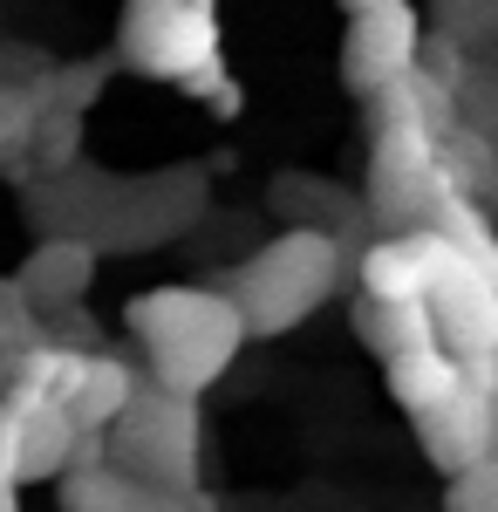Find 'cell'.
I'll list each match as a JSON object with an SVG mask.
<instances>
[{
  "mask_svg": "<svg viewBox=\"0 0 498 512\" xmlns=\"http://www.w3.org/2000/svg\"><path fill=\"white\" fill-rule=\"evenodd\" d=\"M355 335H362V349H376L383 362H396V355L437 342V315H430V301H369V294H362Z\"/></svg>",
  "mask_w": 498,
  "mask_h": 512,
  "instance_id": "cell-14",
  "label": "cell"
},
{
  "mask_svg": "<svg viewBox=\"0 0 498 512\" xmlns=\"http://www.w3.org/2000/svg\"><path fill=\"white\" fill-rule=\"evenodd\" d=\"M342 287V246L335 233H314V226H294L273 246H260L239 280H232V301L253 335H294L328 294Z\"/></svg>",
  "mask_w": 498,
  "mask_h": 512,
  "instance_id": "cell-2",
  "label": "cell"
},
{
  "mask_svg": "<svg viewBox=\"0 0 498 512\" xmlns=\"http://www.w3.org/2000/svg\"><path fill=\"white\" fill-rule=\"evenodd\" d=\"M417 444L444 478L498 458V355L464 362V390L451 403H437L430 417H417Z\"/></svg>",
  "mask_w": 498,
  "mask_h": 512,
  "instance_id": "cell-5",
  "label": "cell"
},
{
  "mask_svg": "<svg viewBox=\"0 0 498 512\" xmlns=\"http://www.w3.org/2000/svg\"><path fill=\"white\" fill-rule=\"evenodd\" d=\"M21 294L35 301L41 315H55V308H76L82 294H89V280H96V239H76V233H62V239H41L35 253L21 260Z\"/></svg>",
  "mask_w": 498,
  "mask_h": 512,
  "instance_id": "cell-10",
  "label": "cell"
},
{
  "mask_svg": "<svg viewBox=\"0 0 498 512\" xmlns=\"http://www.w3.org/2000/svg\"><path fill=\"white\" fill-rule=\"evenodd\" d=\"M116 465L164 492H198V403L171 390H144L116 424Z\"/></svg>",
  "mask_w": 498,
  "mask_h": 512,
  "instance_id": "cell-4",
  "label": "cell"
},
{
  "mask_svg": "<svg viewBox=\"0 0 498 512\" xmlns=\"http://www.w3.org/2000/svg\"><path fill=\"white\" fill-rule=\"evenodd\" d=\"M130 335H137V349L151 362L157 390L192 396V403L253 342L232 287H157V294H137L130 301Z\"/></svg>",
  "mask_w": 498,
  "mask_h": 512,
  "instance_id": "cell-1",
  "label": "cell"
},
{
  "mask_svg": "<svg viewBox=\"0 0 498 512\" xmlns=\"http://www.w3.org/2000/svg\"><path fill=\"white\" fill-rule=\"evenodd\" d=\"M430 315H437V342L458 355V362H485V355H498V280L485 274L471 253L437 280Z\"/></svg>",
  "mask_w": 498,
  "mask_h": 512,
  "instance_id": "cell-8",
  "label": "cell"
},
{
  "mask_svg": "<svg viewBox=\"0 0 498 512\" xmlns=\"http://www.w3.org/2000/svg\"><path fill=\"white\" fill-rule=\"evenodd\" d=\"M89 458H96V451H89V431L69 417V403H41V396H28V465H21V485L69 478L76 465H89Z\"/></svg>",
  "mask_w": 498,
  "mask_h": 512,
  "instance_id": "cell-11",
  "label": "cell"
},
{
  "mask_svg": "<svg viewBox=\"0 0 498 512\" xmlns=\"http://www.w3.org/2000/svg\"><path fill=\"white\" fill-rule=\"evenodd\" d=\"M62 512H212L198 492H164V485H144L123 465H103L89 458L62 478Z\"/></svg>",
  "mask_w": 498,
  "mask_h": 512,
  "instance_id": "cell-9",
  "label": "cell"
},
{
  "mask_svg": "<svg viewBox=\"0 0 498 512\" xmlns=\"http://www.w3.org/2000/svg\"><path fill=\"white\" fill-rule=\"evenodd\" d=\"M137 396H144V383H137V369L123 362V355H89L76 376V390H69V417H76L82 431H116L130 410H137Z\"/></svg>",
  "mask_w": 498,
  "mask_h": 512,
  "instance_id": "cell-12",
  "label": "cell"
},
{
  "mask_svg": "<svg viewBox=\"0 0 498 512\" xmlns=\"http://www.w3.org/2000/svg\"><path fill=\"white\" fill-rule=\"evenodd\" d=\"M348 7V21H355V14H376V7H403V0H342Z\"/></svg>",
  "mask_w": 498,
  "mask_h": 512,
  "instance_id": "cell-18",
  "label": "cell"
},
{
  "mask_svg": "<svg viewBox=\"0 0 498 512\" xmlns=\"http://www.w3.org/2000/svg\"><path fill=\"white\" fill-rule=\"evenodd\" d=\"M219 0H123L116 55L151 82H198L219 69Z\"/></svg>",
  "mask_w": 498,
  "mask_h": 512,
  "instance_id": "cell-3",
  "label": "cell"
},
{
  "mask_svg": "<svg viewBox=\"0 0 498 512\" xmlns=\"http://www.w3.org/2000/svg\"><path fill=\"white\" fill-rule=\"evenodd\" d=\"M444 512H498V458H485V465H471V472L451 478Z\"/></svg>",
  "mask_w": 498,
  "mask_h": 512,
  "instance_id": "cell-16",
  "label": "cell"
},
{
  "mask_svg": "<svg viewBox=\"0 0 498 512\" xmlns=\"http://www.w3.org/2000/svg\"><path fill=\"white\" fill-rule=\"evenodd\" d=\"M21 465H28V396H0V492H21Z\"/></svg>",
  "mask_w": 498,
  "mask_h": 512,
  "instance_id": "cell-15",
  "label": "cell"
},
{
  "mask_svg": "<svg viewBox=\"0 0 498 512\" xmlns=\"http://www.w3.org/2000/svg\"><path fill=\"white\" fill-rule=\"evenodd\" d=\"M464 260L458 239H444L437 226H410V233H389L362 253V294L369 301H430L437 280Z\"/></svg>",
  "mask_w": 498,
  "mask_h": 512,
  "instance_id": "cell-7",
  "label": "cell"
},
{
  "mask_svg": "<svg viewBox=\"0 0 498 512\" xmlns=\"http://www.w3.org/2000/svg\"><path fill=\"white\" fill-rule=\"evenodd\" d=\"M76 144H82V123H76V110H62V117L48 110V117H41L35 158L48 164V171H69V164H76Z\"/></svg>",
  "mask_w": 498,
  "mask_h": 512,
  "instance_id": "cell-17",
  "label": "cell"
},
{
  "mask_svg": "<svg viewBox=\"0 0 498 512\" xmlns=\"http://www.w3.org/2000/svg\"><path fill=\"white\" fill-rule=\"evenodd\" d=\"M417 48H423V21L417 7H376V14H355L342 41V76L369 96H389L417 76Z\"/></svg>",
  "mask_w": 498,
  "mask_h": 512,
  "instance_id": "cell-6",
  "label": "cell"
},
{
  "mask_svg": "<svg viewBox=\"0 0 498 512\" xmlns=\"http://www.w3.org/2000/svg\"><path fill=\"white\" fill-rule=\"evenodd\" d=\"M0 512H21V492H0Z\"/></svg>",
  "mask_w": 498,
  "mask_h": 512,
  "instance_id": "cell-19",
  "label": "cell"
},
{
  "mask_svg": "<svg viewBox=\"0 0 498 512\" xmlns=\"http://www.w3.org/2000/svg\"><path fill=\"white\" fill-rule=\"evenodd\" d=\"M383 383L410 417H430L437 403H451L464 390V362L444 342H430V349H410V355H396V362H383Z\"/></svg>",
  "mask_w": 498,
  "mask_h": 512,
  "instance_id": "cell-13",
  "label": "cell"
}]
</instances>
